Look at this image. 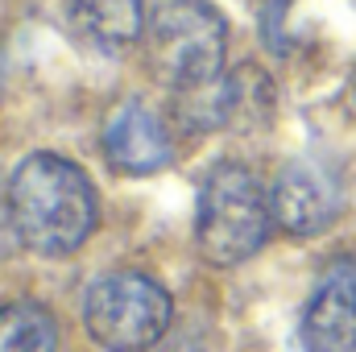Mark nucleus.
<instances>
[{
  "instance_id": "nucleus-1",
  "label": "nucleus",
  "mask_w": 356,
  "mask_h": 352,
  "mask_svg": "<svg viewBox=\"0 0 356 352\" xmlns=\"http://www.w3.org/2000/svg\"><path fill=\"white\" fill-rule=\"evenodd\" d=\"M99 199L91 178L63 154H29L8 178V220L38 257H67L95 232Z\"/></svg>"
},
{
  "instance_id": "nucleus-2",
  "label": "nucleus",
  "mask_w": 356,
  "mask_h": 352,
  "mask_svg": "<svg viewBox=\"0 0 356 352\" xmlns=\"http://www.w3.org/2000/svg\"><path fill=\"white\" fill-rule=\"evenodd\" d=\"M228 21L211 0H166L145 25V63L175 95H195L224 79Z\"/></svg>"
},
{
  "instance_id": "nucleus-3",
  "label": "nucleus",
  "mask_w": 356,
  "mask_h": 352,
  "mask_svg": "<svg viewBox=\"0 0 356 352\" xmlns=\"http://www.w3.org/2000/svg\"><path fill=\"white\" fill-rule=\"evenodd\" d=\"M273 228V207L261 178L245 162H216L195 203V241L211 265H241L261 253Z\"/></svg>"
},
{
  "instance_id": "nucleus-4",
  "label": "nucleus",
  "mask_w": 356,
  "mask_h": 352,
  "mask_svg": "<svg viewBox=\"0 0 356 352\" xmlns=\"http://www.w3.org/2000/svg\"><path fill=\"white\" fill-rule=\"evenodd\" d=\"M175 303L166 286L137 269L104 273L88 286L83 323L88 336L108 352H149L170 332Z\"/></svg>"
},
{
  "instance_id": "nucleus-5",
  "label": "nucleus",
  "mask_w": 356,
  "mask_h": 352,
  "mask_svg": "<svg viewBox=\"0 0 356 352\" xmlns=\"http://www.w3.org/2000/svg\"><path fill=\"white\" fill-rule=\"evenodd\" d=\"M273 224L290 237H319L344 211V186L319 158H294L269 186Z\"/></svg>"
},
{
  "instance_id": "nucleus-6",
  "label": "nucleus",
  "mask_w": 356,
  "mask_h": 352,
  "mask_svg": "<svg viewBox=\"0 0 356 352\" xmlns=\"http://www.w3.org/2000/svg\"><path fill=\"white\" fill-rule=\"evenodd\" d=\"M302 352H356V265H332L302 307Z\"/></svg>"
},
{
  "instance_id": "nucleus-7",
  "label": "nucleus",
  "mask_w": 356,
  "mask_h": 352,
  "mask_svg": "<svg viewBox=\"0 0 356 352\" xmlns=\"http://www.w3.org/2000/svg\"><path fill=\"white\" fill-rule=\"evenodd\" d=\"M104 158L120 175H154L175 158V141L154 108L129 99L104 129Z\"/></svg>"
},
{
  "instance_id": "nucleus-8",
  "label": "nucleus",
  "mask_w": 356,
  "mask_h": 352,
  "mask_svg": "<svg viewBox=\"0 0 356 352\" xmlns=\"http://www.w3.org/2000/svg\"><path fill=\"white\" fill-rule=\"evenodd\" d=\"M273 112H277V88L257 63H241L216 83V129L257 133L269 129Z\"/></svg>"
},
{
  "instance_id": "nucleus-9",
  "label": "nucleus",
  "mask_w": 356,
  "mask_h": 352,
  "mask_svg": "<svg viewBox=\"0 0 356 352\" xmlns=\"http://www.w3.org/2000/svg\"><path fill=\"white\" fill-rule=\"evenodd\" d=\"M71 25L99 54H120L141 42L145 4L141 0H71Z\"/></svg>"
},
{
  "instance_id": "nucleus-10",
  "label": "nucleus",
  "mask_w": 356,
  "mask_h": 352,
  "mask_svg": "<svg viewBox=\"0 0 356 352\" xmlns=\"http://www.w3.org/2000/svg\"><path fill=\"white\" fill-rule=\"evenodd\" d=\"M0 352H58V323L42 303L17 298L0 307Z\"/></svg>"
},
{
  "instance_id": "nucleus-11",
  "label": "nucleus",
  "mask_w": 356,
  "mask_h": 352,
  "mask_svg": "<svg viewBox=\"0 0 356 352\" xmlns=\"http://www.w3.org/2000/svg\"><path fill=\"white\" fill-rule=\"evenodd\" d=\"M0 88H4V50H0Z\"/></svg>"
}]
</instances>
